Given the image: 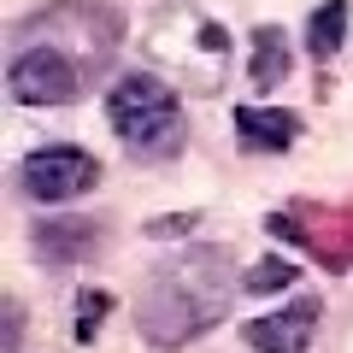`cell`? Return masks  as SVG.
Returning <instances> with one entry per match:
<instances>
[{"instance_id": "6da1fadb", "label": "cell", "mask_w": 353, "mask_h": 353, "mask_svg": "<svg viewBox=\"0 0 353 353\" xmlns=\"http://www.w3.org/2000/svg\"><path fill=\"white\" fill-rule=\"evenodd\" d=\"M236 289L241 283H236V271H230L224 248H189V253H176V259H165L148 277L141 306H136V324H141V336H148L153 347H165V353L189 347L194 336H206V330L230 312Z\"/></svg>"}, {"instance_id": "7a4b0ae2", "label": "cell", "mask_w": 353, "mask_h": 353, "mask_svg": "<svg viewBox=\"0 0 353 353\" xmlns=\"http://www.w3.org/2000/svg\"><path fill=\"white\" fill-rule=\"evenodd\" d=\"M106 124L118 130V141L136 159H171L183 148V101L153 71H130V77L112 83V94H106Z\"/></svg>"}, {"instance_id": "3957f363", "label": "cell", "mask_w": 353, "mask_h": 353, "mask_svg": "<svg viewBox=\"0 0 353 353\" xmlns=\"http://www.w3.org/2000/svg\"><path fill=\"white\" fill-rule=\"evenodd\" d=\"M141 41H148L153 65H171L201 94H212L224 83V71H230V36L206 12H194V6H159L148 18V36Z\"/></svg>"}, {"instance_id": "277c9868", "label": "cell", "mask_w": 353, "mask_h": 353, "mask_svg": "<svg viewBox=\"0 0 353 353\" xmlns=\"http://www.w3.org/2000/svg\"><path fill=\"white\" fill-rule=\"evenodd\" d=\"M18 41H41V48H59L65 59L83 65V77H101L112 65L118 41H124V18L118 6H88V0H65L48 12H30L18 24Z\"/></svg>"}, {"instance_id": "5b68a950", "label": "cell", "mask_w": 353, "mask_h": 353, "mask_svg": "<svg viewBox=\"0 0 353 353\" xmlns=\"http://www.w3.org/2000/svg\"><path fill=\"white\" fill-rule=\"evenodd\" d=\"M83 83H88L83 65L65 59L59 48H41V41H18L6 59V88L18 106H71Z\"/></svg>"}, {"instance_id": "8992f818", "label": "cell", "mask_w": 353, "mask_h": 353, "mask_svg": "<svg viewBox=\"0 0 353 353\" xmlns=\"http://www.w3.org/2000/svg\"><path fill=\"white\" fill-rule=\"evenodd\" d=\"M101 183V159L83 148H36L24 165H18V189L41 206H59V201H77Z\"/></svg>"}, {"instance_id": "52a82bcc", "label": "cell", "mask_w": 353, "mask_h": 353, "mask_svg": "<svg viewBox=\"0 0 353 353\" xmlns=\"http://www.w3.org/2000/svg\"><path fill=\"white\" fill-rule=\"evenodd\" d=\"M318 312H324V306H318L312 294H301V301H289L283 312L253 318L241 336H248L253 353H306V347H312V336H318Z\"/></svg>"}, {"instance_id": "ba28073f", "label": "cell", "mask_w": 353, "mask_h": 353, "mask_svg": "<svg viewBox=\"0 0 353 353\" xmlns=\"http://www.w3.org/2000/svg\"><path fill=\"white\" fill-rule=\"evenodd\" d=\"M30 248H36L53 271H65V265H83L88 253L101 248V230L88 224V218H48V224L30 230Z\"/></svg>"}, {"instance_id": "9c48e42d", "label": "cell", "mask_w": 353, "mask_h": 353, "mask_svg": "<svg viewBox=\"0 0 353 353\" xmlns=\"http://www.w3.org/2000/svg\"><path fill=\"white\" fill-rule=\"evenodd\" d=\"M236 136L248 141V148H259V153H283L301 136V118L277 112V106H236Z\"/></svg>"}, {"instance_id": "30bf717a", "label": "cell", "mask_w": 353, "mask_h": 353, "mask_svg": "<svg viewBox=\"0 0 353 353\" xmlns=\"http://www.w3.org/2000/svg\"><path fill=\"white\" fill-rule=\"evenodd\" d=\"M253 88H277L289 77V41H283L277 24H259L253 30V65H248Z\"/></svg>"}, {"instance_id": "8fae6325", "label": "cell", "mask_w": 353, "mask_h": 353, "mask_svg": "<svg viewBox=\"0 0 353 353\" xmlns=\"http://www.w3.org/2000/svg\"><path fill=\"white\" fill-rule=\"evenodd\" d=\"M341 41H347V6L341 0H324L312 12V24H306V53L312 59H336Z\"/></svg>"}, {"instance_id": "7c38bea8", "label": "cell", "mask_w": 353, "mask_h": 353, "mask_svg": "<svg viewBox=\"0 0 353 353\" xmlns=\"http://www.w3.org/2000/svg\"><path fill=\"white\" fill-rule=\"evenodd\" d=\"M294 277H301V271H294L289 259H277V253H271V259H259L248 277H241V289H248V294H271V289H289Z\"/></svg>"}, {"instance_id": "4fadbf2b", "label": "cell", "mask_w": 353, "mask_h": 353, "mask_svg": "<svg viewBox=\"0 0 353 353\" xmlns=\"http://www.w3.org/2000/svg\"><path fill=\"white\" fill-rule=\"evenodd\" d=\"M106 312H112V294H106V289H83V294H77V341L101 336Z\"/></svg>"}, {"instance_id": "5bb4252c", "label": "cell", "mask_w": 353, "mask_h": 353, "mask_svg": "<svg viewBox=\"0 0 353 353\" xmlns=\"http://www.w3.org/2000/svg\"><path fill=\"white\" fill-rule=\"evenodd\" d=\"M194 224H201V218H194V212H171V218H153V224H148V236L171 241V236H189Z\"/></svg>"}, {"instance_id": "9a60e30c", "label": "cell", "mask_w": 353, "mask_h": 353, "mask_svg": "<svg viewBox=\"0 0 353 353\" xmlns=\"http://www.w3.org/2000/svg\"><path fill=\"white\" fill-rule=\"evenodd\" d=\"M18 341H24V306L6 301V353H18Z\"/></svg>"}]
</instances>
